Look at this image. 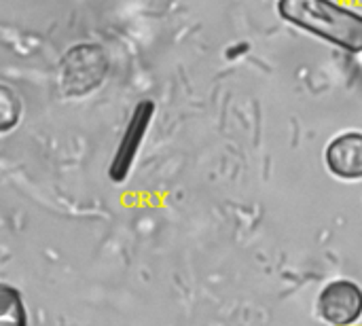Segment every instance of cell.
Returning <instances> with one entry per match:
<instances>
[{
    "label": "cell",
    "mask_w": 362,
    "mask_h": 326,
    "mask_svg": "<svg viewBox=\"0 0 362 326\" xmlns=\"http://www.w3.org/2000/svg\"><path fill=\"white\" fill-rule=\"evenodd\" d=\"M327 168L341 180H362V132H344L331 140L325 153Z\"/></svg>",
    "instance_id": "cell-5"
},
{
    "label": "cell",
    "mask_w": 362,
    "mask_h": 326,
    "mask_svg": "<svg viewBox=\"0 0 362 326\" xmlns=\"http://www.w3.org/2000/svg\"><path fill=\"white\" fill-rule=\"evenodd\" d=\"M108 72V57L100 45H74L62 59V87L68 95H85L95 89Z\"/></svg>",
    "instance_id": "cell-2"
},
{
    "label": "cell",
    "mask_w": 362,
    "mask_h": 326,
    "mask_svg": "<svg viewBox=\"0 0 362 326\" xmlns=\"http://www.w3.org/2000/svg\"><path fill=\"white\" fill-rule=\"evenodd\" d=\"M278 13L295 28L348 53H362V13L335 0H278Z\"/></svg>",
    "instance_id": "cell-1"
},
{
    "label": "cell",
    "mask_w": 362,
    "mask_h": 326,
    "mask_svg": "<svg viewBox=\"0 0 362 326\" xmlns=\"http://www.w3.org/2000/svg\"><path fill=\"white\" fill-rule=\"evenodd\" d=\"M320 318L333 326L354 325L362 314L361 289L348 280L331 282L318 299Z\"/></svg>",
    "instance_id": "cell-3"
},
{
    "label": "cell",
    "mask_w": 362,
    "mask_h": 326,
    "mask_svg": "<svg viewBox=\"0 0 362 326\" xmlns=\"http://www.w3.org/2000/svg\"><path fill=\"white\" fill-rule=\"evenodd\" d=\"M153 115H155V104L151 100H142L136 108H134V115L125 127V134L119 142V149H117V155L112 159V168H110V176L115 178V182H123V178L127 176L129 168H132V161L146 136V129L153 121Z\"/></svg>",
    "instance_id": "cell-4"
}]
</instances>
